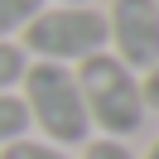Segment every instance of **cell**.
I'll return each mask as SVG.
<instances>
[{
	"label": "cell",
	"mask_w": 159,
	"mask_h": 159,
	"mask_svg": "<svg viewBox=\"0 0 159 159\" xmlns=\"http://www.w3.org/2000/svg\"><path fill=\"white\" fill-rule=\"evenodd\" d=\"M48 5H97V0H48Z\"/></svg>",
	"instance_id": "8fae6325"
},
{
	"label": "cell",
	"mask_w": 159,
	"mask_h": 159,
	"mask_svg": "<svg viewBox=\"0 0 159 159\" xmlns=\"http://www.w3.org/2000/svg\"><path fill=\"white\" fill-rule=\"evenodd\" d=\"M24 58L77 68L92 53H106V15L101 5H43L20 34Z\"/></svg>",
	"instance_id": "3957f363"
},
{
	"label": "cell",
	"mask_w": 159,
	"mask_h": 159,
	"mask_svg": "<svg viewBox=\"0 0 159 159\" xmlns=\"http://www.w3.org/2000/svg\"><path fill=\"white\" fill-rule=\"evenodd\" d=\"M48 0H0V39H15L20 43V34L29 29V20L43 10Z\"/></svg>",
	"instance_id": "5b68a950"
},
{
	"label": "cell",
	"mask_w": 159,
	"mask_h": 159,
	"mask_svg": "<svg viewBox=\"0 0 159 159\" xmlns=\"http://www.w3.org/2000/svg\"><path fill=\"white\" fill-rule=\"evenodd\" d=\"M106 53L130 72H145L159 58V5L154 0H106Z\"/></svg>",
	"instance_id": "277c9868"
},
{
	"label": "cell",
	"mask_w": 159,
	"mask_h": 159,
	"mask_svg": "<svg viewBox=\"0 0 159 159\" xmlns=\"http://www.w3.org/2000/svg\"><path fill=\"white\" fill-rule=\"evenodd\" d=\"M24 130H29V111H24L20 92H0V149L10 140H20Z\"/></svg>",
	"instance_id": "8992f818"
},
{
	"label": "cell",
	"mask_w": 159,
	"mask_h": 159,
	"mask_svg": "<svg viewBox=\"0 0 159 159\" xmlns=\"http://www.w3.org/2000/svg\"><path fill=\"white\" fill-rule=\"evenodd\" d=\"M24 68H29L24 48H20L15 39H0V92H15V87H20Z\"/></svg>",
	"instance_id": "52a82bcc"
},
{
	"label": "cell",
	"mask_w": 159,
	"mask_h": 159,
	"mask_svg": "<svg viewBox=\"0 0 159 159\" xmlns=\"http://www.w3.org/2000/svg\"><path fill=\"white\" fill-rule=\"evenodd\" d=\"M145 159H159V140H154V145H149V149H145Z\"/></svg>",
	"instance_id": "7c38bea8"
},
{
	"label": "cell",
	"mask_w": 159,
	"mask_h": 159,
	"mask_svg": "<svg viewBox=\"0 0 159 159\" xmlns=\"http://www.w3.org/2000/svg\"><path fill=\"white\" fill-rule=\"evenodd\" d=\"M154 5H159V0H154Z\"/></svg>",
	"instance_id": "4fadbf2b"
},
{
	"label": "cell",
	"mask_w": 159,
	"mask_h": 159,
	"mask_svg": "<svg viewBox=\"0 0 159 159\" xmlns=\"http://www.w3.org/2000/svg\"><path fill=\"white\" fill-rule=\"evenodd\" d=\"M20 101L29 111V125H39L48 145L68 149V145H87L92 140V116H87V101H82L77 68L29 58V68L20 77Z\"/></svg>",
	"instance_id": "6da1fadb"
},
{
	"label": "cell",
	"mask_w": 159,
	"mask_h": 159,
	"mask_svg": "<svg viewBox=\"0 0 159 159\" xmlns=\"http://www.w3.org/2000/svg\"><path fill=\"white\" fill-rule=\"evenodd\" d=\"M0 159H72V154H68V149H58V145H48V140L20 135V140H10V145L0 149Z\"/></svg>",
	"instance_id": "ba28073f"
},
{
	"label": "cell",
	"mask_w": 159,
	"mask_h": 159,
	"mask_svg": "<svg viewBox=\"0 0 159 159\" xmlns=\"http://www.w3.org/2000/svg\"><path fill=\"white\" fill-rule=\"evenodd\" d=\"M77 82H82V101H87L97 135L130 140L145 125L149 106H145V92H140V72H130L116 53H92L87 63H77Z\"/></svg>",
	"instance_id": "7a4b0ae2"
},
{
	"label": "cell",
	"mask_w": 159,
	"mask_h": 159,
	"mask_svg": "<svg viewBox=\"0 0 159 159\" xmlns=\"http://www.w3.org/2000/svg\"><path fill=\"white\" fill-rule=\"evenodd\" d=\"M82 159H135V149H130L125 140L97 135V140H87V145H82Z\"/></svg>",
	"instance_id": "9c48e42d"
},
{
	"label": "cell",
	"mask_w": 159,
	"mask_h": 159,
	"mask_svg": "<svg viewBox=\"0 0 159 159\" xmlns=\"http://www.w3.org/2000/svg\"><path fill=\"white\" fill-rule=\"evenodd\" d=\"M140 92H145V106H149V111H159V58L149 63L145 72H140Z\"/></svg>",
	"instance_id": "30bf717a"
}]
</instances>
